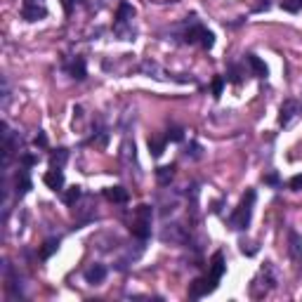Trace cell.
<instances>
[{
    "label": "cell",
    "instance_id": "cell-1",
    "mask_svg": "<svg viewBox=\"0 0 302 302\" xmlns=\"http://www.w3.org/2000/svg\"><path fill=\"white\" fill-rule=\"evenodd\" d=\"M253 206H255V191L248 189L245 196L241 198L236 212L229 217V225L234 226V229H245V226L250 225V217H253Z\"/></svg>",
    "mask_w": 302,
    "mask_h": 302
},
{
    "label": "cell",
    "instance_id": "cell-2",
    "mask_svg": "<svg viewBox=\"0 0 302 302\" xmlns=\"http://www.w3.org/2000/svg\"><path fill=\"white\" fill-rule=\"evenodd\" d=\"M151 208L149 206H139L135 210V220H132V234H135L137 239H149V234H151Z\"/></svg>",
    "mask_w": 302,
    "mask_h": 302
},
{
    "label": "cell",
    "instance_id": "cell-3",
    "mask_svg": "<svg viewBox=\"0 0 302 302\" xmlns=\"http://www.w3.org/2000/svg\"><path fill=\"white\" fill-rule=\"evenodd\" d=\"M215 288H217V281H215L212 276H208V279H196V281L189 286V295H191V298H203V295L212 293Z\"/></svg>",
    "mask_w": 302,
    "mask_h": 302
},
{
    "label": "cell",
    "instance_id": "cell-4",
    "mask_svg": "<svg viewBox=\"0 0 302 302\" xmlns=\"http://www.w3.org/2000/svg\"><path fill=\"white\" fill-rule=\"evenodd\" d=\"M298 111H300V104H298L295 99H286V102L281 104L279 123H281V125H288V123H290L293 118H295V116H298Z\"/></svg>",
    "mask_w": 302,
    "mask_h": 302
},
{
    "label": "cell",
    "instance_id": "cell-5",
    "mask_svg": "<svg viewBox=\"0 0 302 302\" xmlns=\"http://www.w3.org/2000/svg\"><path fill=\"white\" fill-rule=\"evenodd\" d=\"M43 182H45L52 191H61V187H64V172H61V170H57V168H52L50 172H45Z\"/></svg>",
    "mask_w": 302,
    "mask_h": 302
},
{
    "label": "cell",
    "instance_id": "cell-6",
    "mask_svg": "<svg viewBox=\"0 0 302 302\" xmlns=\"http://www.w3.org/2000/svg\"><path fill=\"white\" fill-rule=\"evenodd\" d=\"M104 279H106V267L104 264H92V267L85 269V281L92 283V286H94V283H102Z\"/></svg>",
    "mask_w": 302,
    "mask_h": 302
},
{
    "label": "cell",
    "instance_id": "cell-7",
    "mask_svg": "<svg viewBox=\"0 0 302 302\" xmlns=\"http://www.w3.org/2000/svg\"><path fill=\"white\" fill-rule=\"evenodd\" d=\"M288 239H290V257L293 262H302V239L298 231H288Z\"/></svg>",
    "mask_w": 302,
    "mask_h": 302
},
{
    "label": "cell",
    "instance_id": "cell-8",
    "mask_svg": "<svg viewBox=\"0 0 302 302\" xmlns=\"http://www.w3.org/2000/svg\"><path fill=\"white\" fill-rule=\"evenodd\" d=\"M225 269H226L225 255H222V253H215L212 260H210V276L215 279V281H220V279L225 276Z\"/></svg>",
    "mask_w": 302,
    "mask_h": 302
},
{
    "label": "cell",
    "instance_id": "cell-9",
    "mask_svg": "<svg viewBox=\"0 0 302 302\" xmlns=\"http://www.w3.org/2000/svg\"><path fill=\"white\" fill-rule=\"evenodd\" d=\"M45 15H47V10L43 5H24V10H21V17L26 21H38V19H43Z\"/></svg>",
    "mask_w": 302,
    "mask_h": 302
},
{
    "label": "cell",
    "instance_id": "cell-10",
    "mask_svg": "<svg viewBox=\"0 0 302 302\" xmlns=\"http://www.w3.org/2000/svg\"><path fill=\"white\" fill-rule=\"evenodd\" d=\"M104 196L111 203H128V189H123V187H109L104 191Z\"/></svg>",
    "mask_w": 302,
    "mask_h": 302
},
{
    "label": "cell",
    "instance_id": "cell-11",
    "mask_svg": "<svg viewBox=\"0 0 302 302\" xmlns=\"http://www.w3.org/2000/svg\"><path fill=\"white\" fill-rule=\"evenodd\" d=\"M135 15L137 12L130 2H121V5H118V12H116V24H125V21H130Z\"/></svg>",
    "mask_w": 302,
    "mask_h": 302
},
{
    "label": "cell",
    "instance_id": "cell-12",
    "mask_svg": "<svg viewBox=\"0 0 302 302\" xmlns=\"http://www.w3.org/2000/svg\"><path fill=\"white\" fill-rule=\"evenodd\" d=\"M69 74H71V78H76V80H83V78L88 76V71H85V59H83V57H76L74 64L69 66Z\"/></svg>",
    "mask_w": 302,
    "mask_h": 302
},
{
    "label": "cell",
    "instance_id": "cell-13",
    "mask_svg": "<svg viewBox=\"0 0 302 302\" xmlns=\"http://www.w3.org/2000/svg\"><path fill=\"white\" fill-rule=\"evenodd\" d=\"M172 177H175V168L172 166H161L156 170V180H158L161 187H168V184L172 182Z\"/></svg>",
    "mask_w": 302,
    "mask_h": 302
},
{
    "label": "cell",
    "instance_id": "cell-14",
    "mask_svg": "<svg viewBox=\"0 0 302 302\" xmlns=\"http://www.w3.org/2000/svg\"><path fill=\"white\" fill-rule=\"evenodd\" d=\"M245 61H248V66L253 69V74H255V76H260V78H264V76H267V66H264V61L260 59V57H255V55H248Z\"/></svg>",
    "mask_w": 302,
    "mask_h": 302
},
{
    "label": "cell",
    "instance_id": "cell-15",
    "mask_svg": "<svg viewBox=\"0 0 302 302\" xmlns=\"http://www.w3.org/2000/svg\"><path fill=\"white\" fill-rule=\"evenodd\" d=\"M15 187H17V196H24L31 189V180H29V175H26V170H21V172L17 175Z\"/></svg>",
    "mask_w": 302,
    "mask_h": 302
},
{
    "label": "cell",
    "instance_id": "cell-16",
    "mask_svg": "<svg viewBox=\"0 0 302 302\" xmlns=\"http://www.w3.org/2000/svg\"><path fill=\"white\" fill-rule=\"evenodd\" d=\"M147 144H149V151L156 156V158L166 151V139H163V137H149V142H147Z\"/></svg>",
    "mask_w": 302,
    "mask_h": 302
},
{
    "label": "cell",
    "instance_id": "cell-17",
    "mask_svg": "<svg viewBox=\"0 0 302 302\" xmlns=\"http://www.w3.org/2000/svg\"><path fill=\"white\" fill-rule=\"evenodd\" d=\"M57 248H59V239H47V241L43 243V248H40V257H43V260L52 257L57 253Z\"/></svg>",
    "mask_w": 302,
    "mask_h": 302
},
{
    "label": "cell",
    "instance_id": "cell-18",
    "mask_svg": "<svg viewBox=\"0 0 302 302\" xmlns=\"http://www.w3.org/2000/svg\"><path fill=\"white\" fill-rule=\"evenodd\" d=\"M66 161H69V151H66V149H57L55 153H52V156H50V166L57 168V170H59V168L64 166Z\"/></svg>",
    "mask_w": 302,
    "mask_h": 302
},
{
    "label": "cell",
    "instance_id": "cell-19",
    "mask_svg": "<svg viewBox=\"0 0 302 302\" xmlns=\"http://www.w3.org/2000/svg\"><path fill=\"white\" fill-rule=\"evenodd\" d=\"M80 194H83L80 187H69V189L64 191V203H66V206H76V201L80 198Z\"/></svg>",
    "mask_w": 302,
    "mask_h": 302
},
{
    "label": "cell",
    "instance_id": "cell-20",
    "mask_svg": "<svg viewBox=\"0 0 302 302\" xmlns=\"http://www.w3.org/2000/svg\"><path fill=\"white\" fill-rule=\"evenodd\" d=\"M201 45L206 47V50H210V47L215 45V36H212L208 29H203V33H201Z\"/></svg>",
    "mask_w": 302,
    "mask_h": 302
},
{
    "label": "cell",
    "instance_id": "cell-21",
    "mask_svg": "<svg viewBox=\"0 0 302 302\" xmlns=\"http://www.w3.org/2000/svg\"><path fill=\"white\" fill-rule=\"evenodd\" d=\"M201 33H203V26H194L191 31H187V43H196V40H201Z\"/></svg>",
    "mask_w": 302,
    "mask_h": 302
},
{
    "label": "cell",
    "instance_id": "cell-22",
    "mask_svg": "<svg viewBox=\"0 0 302 302\" xmlns=\"http://www.w3.org/2000/svg\"><path fill=\"white\" fill-rule=\"evenodd\" d=\"M168 139H170V142H182V139H184V130H182V128H170V130H168Z\"/></svg>",
    "mask_w": 302,
    "mask_h": 302
},
{
    "label": "cell",
    "instance_id": "cell-23",
    "mask_svg": "<svg viewBox=\"0 0 302 302\" xmlns=\"http://www.w3.org/2000/svg\"><path fill=\"white\" fill-rule=\"evenodd\" d=\"M222 90H225V78H220V76H217V78L212 80V97H220Z\"/></svg>",
    "mask_w": 302,
    "mask_h": 302
},
{
    "label": "cell",
    "instance_id": "cell-24",
    "mask_svg": "<svg viewBox=\"0 0 302 302\" xmlns=\"http://www.w3.org/2000/svg\"><path fill=\"white\" fill-rule=\"evenodd\" d=\"M281 7H283L286 12H298V10H300L298 0H283V2H281Z\"/></svg>",
    "mask_w": 302,
    "mask_h": 302
},
{
    "label": "cell",
    "instance_id": "cell-25",
    "mask_svg": "<svg viewBox=\"0 0 302 302\" xmlns=\"http://www.w3.org/2000/svg\"><path fill=\"white\" fill-rule=\"evenodd\" d=\"M33 144H36V147H40V149H45V147H47V135H45V132H38L36 139H33Z\"/></svg>",
    "mask_w": 302,
    "mask_h": 302
},
{
    "label": "cell",
    "instance_id": "cell-26",
    "mask_svg": "<svg viewBox=\"0 0 302 302\" xmlns=\"http://www.w3.org/2000/svg\"><path fill=\"white\" fill-rule=\"evenodd\" d=\"M288 187H290L293 191H300V189H302V175H295V177L290 180V184H288Z\"/></svg>",
    "mask_w": 302,
    "mask_h": 302
},
{
    "label": "cell",
    "instance_id": "cell-27",
    "mask_svg": "<svg viewBox=\"0 0 302 302\" xmlns=\"http://www.w3.org/2000/svg\"><path fill=\"white\" fill-rule=\"evenodd\" d=\"M76 2H83V0H61V5H64V12H66V15H69V12L74 10Z\"/></svg>",
    "mask_w": 302,
    "mask_h": 302
},
{
    "label": "cell",
    "instance_id": "cell-28",
    "mask_svg": "<svg viewBox=\"0 0 302 302\" xmlns=\"http://www.w3.org/2000/svg\"><path fill=\"white\" fill-rule=\"evenodd\" d=\"M21 163H24V166H36V156H29V153L21 156Z\"/></svg>",
    "mask_w": 302,
    "mask_h": 302
},
{
    "label": "cell",
    "instance_id": "cell-29",
    "mask_svg": "<svg viewBox=\"0 0 302 302\" xmlns=\"http://www.w3.org/2000/svg\"><path fill=\"white\" fill-rule=\"evenodd\" d=\"M231 80H234V83H239V80H241V71H239L236 66H231Z\"/></svg>",
    "mask_w": 302,
    "mask_h": 302
},
{
    "label": "cell",
    "instance_id": "cell-30",
    "mask_svg": "<svg viewBox=\"0 0 302 302\" xmlns=\"http://www.w3.org/2000/svg\"><path fill=\"white\" fill-rule=\"evenodd\" d=\"M191 156H194V158L201 156V147H198V144H191Z\"/></svg>",
    "mask_w": 302,
    "mask_h": 302
},
{
    "label": "cell",
    "instance_id": "cell-31",
    "mask_svg": "<svg viewBox=\"0 0 302 302\" xmlns=\"http://www.w3.org/2000/svg\"><path fill=\"white\" fill-rule=\"evenodd\" d=\"M264 182H267V184H279V177H276V175H267Z\"/></svg>",
    "mask_w": 302,
    "mask_h": 302
},
{
    "label": "cell",
    "instance_id": "cell-32",
    "mask_svg": "<svg viewBox=\"0 0 302 302\" xmlns=\"http://www.w3.org/2000/svg\"><path fill=\"white\" fill-rule=\"evenodd\" d=\"M24 5H43V0H26Z\"/></svg>",
    "mask_w": 302,
    "mask_h": 302
},
{
    "label": "cell",
    "instance_id": "cell-33",
    "mask_svg": "<svg viewBox=\"0 0 302 302\" xmlns=\"http://www.w3.org/2000/svg\"><path fill=\"white\" fill-rule=\"evenodd\" d=\"M298 5H300V7H302V0H298Z\"/></svg>",
    "mask_w": 302,
    "mask_h": 302
}]
</instances>
